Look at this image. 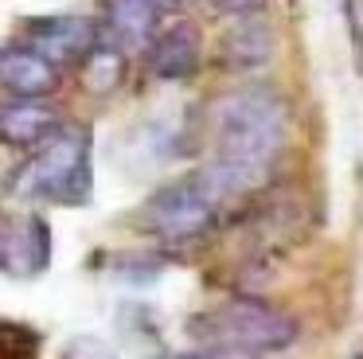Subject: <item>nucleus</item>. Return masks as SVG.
Returning <instances> with one entry per match:
<instances>
[{
  "instance_id": "9",
  "label": "nucleus",
  "mask_w": 363,
  "mask_h": 359,
  "mask_svg": "<svg viewBox=\"0 0 363 359\" xmlns=\"http://www.w3.org/2000/svg\"><path fill=\"white\" fill-rule=\"evenodd\" d=\"M59 129H63V125H59V114L48 101L12 98L9 106L0 109V137H4V145L24 148V153H40Z\"/></svg>"
},
{
  "instance_id": "1",
  "label": "nucleus",
  "mask_w": 363,
  "mask_h": 359,
  "mask_svg": "<svg viewBox=\"0 0 363 359\" xmlns=\"http://www.w3.org/2000/svg\"><path fill=\"white\" fill-rule=\"evenodd\" d=\"M207 125H211L215 156L269 168L285 148L289 114H285V101L266 86H238L211 101Z\"/></svg>"
},
{
  "instance_id": "5",
  "label": "nucleus",
  "mask_w": 363,
  "mask_h": 359,
  "mask_svg": "<svg viewBox=\"0 0 363 359\" xmlns=\"http://www.w3.org/2000/svg\"><path fill=\"white\" fill-rule=\"evenodd\" d=\"M0 265L9 277H40L51 265V226L43 215H9L0 226Z\"/></svg>"
},
{
  "instance_id": "12",
  "label": "nucleus",
  "mask_w": 363,
  "mask_h": 359,
  "mask_svg": "<svg viewBox=\"0 0 363 359\" xmlns=\"http://www.w3.org/2000/svg\"><path fill=\"white\" fill-rule=\"evenodd\" d=\"M129 74V59L118 43H98L94 51L82 59V86L90 94H113Z\"/></svg>"
},
{
  "instance_id": "2",
  "label": "nucleus",
  "mask_w": 363,
  "mask_h": 359,
  "mask_svg": "<svg viewBox=\"0 0 363 359\" xmlns=\"http://www.w3.org/2000/svg\"><path fill=\"white\" fill-rule=\"evenodd\" d=\"M90 187H94V176H90V133L82 125H63L9 180L12 195L51 199V203H63V207L86 203Z\"/></svg>"
},
{
  "instance_id": "4",
  "label": "nucleus",
  "mask_w": 363,
  "mask_h": 359,
  "mask_svg": "<svg viewBox=\"0 0 363 359\" xmlns=\"http://www.w3.org/2000/svg\"><path fill=\"white\" fill-rule=\"evenodd\" d=\"M191 336L203 348H242V351H285L297 343L301 324L277 304H266L262 297H235L215 309L188 320Z\"/></svg>"
},
{
  "instance_id": "14",
  "label": "nucleus",
  "mask_w": 363,
  "mask_h": 359,
  "mask_svg": "<svg viewBox=\"0 0 363 359\" xmlns=\"http://www.w3.org/2000/svg\"><path fill=\"white\" fill-rule=\"evenodd\" d=\"M63 359H118V355H113L102 340H94V336H79V340L67 343Z\"/></svg>"
},
{
  "instance_id": "13",
  "label": "nucleus",
  "mask_w": 363,
  "mask_h": 359,
  "mask_svg": "<svg viewBox=\"0 0 363 359\" xmlns=\"http://www.w3.org/2000/svg\"><path fill=\"white\" fill-rule=\"evenodd\" d=\"M0 351H4V359H35V351H40V332L9 320V324L0 328Z\"/></svg>"
},
{
  "instance_id": "11",
  "label": "nucleus",
  "mask_w": 363,
  "mask_h": 359,
  "mask_svg": "<svg viewBox=\"0 0 363 359\" xmlns=\"http://www.w3.org/2000/svg\"><path fill=\"white\" fill-rule=\"evenodd\" d=\"M106 4V31L118 47H149L157 35L160 4L157 0H102Z\"/></svg>"
},
{
  "instance_id": "16",
  "label": "nucleus",
  "mask_w": 363,
  "mask_h": 359,
  "mask_svg": "<svg viewBox=\"0 0 363 359\" xmlns=\"http://www.w3.org/2000/svg\"><path fill=\"white\" fill-rule=\"evenodd\" d=\"M157 4H160V12H172V8L184 4V0H157Z\"/></svg>"
},
{
  "instance_id": "3",
  "label": "nucleus",
  "mask_w": 363,
  "mask_h": 359,
  "mask_svg": "<svg viewBox=\"0 0 363 359\" xmlns=\"http://www.w3.org/2000/svg\"><path fill=\"white\" fill-rule=\"evenodd\" d=\"M227 207L230 203L211 187L203 168H196L191 176H180L172 184H164L160 192H152L145 199L137 223L160 246H191V242H203L223 223Z\"/></svg>"
},
{
  "instance_id": "17",
  "label": "nucleus",
  "mask_w": 363,
  "mask_h": 359,
  "mask_svg": "<svg viewBox=\"0 0 363 359\" xmlns=\"http://www.w3.org/2000/svg\"><path fill=\"white\" fill-rule=\"evenodd\" d=\"M355 359H363V355H355Z\"/></svg>"
},
{
  "instance_id": "10",
  "label": "nucleus",
  "mask_w": 363,
  "mask_h": 359,
  "mask_svg": "<svg viewBox=\"0 0 363 359\" xmlns=\"http://www.w3.org/2000/svg\"><path fill=\"white\" fill-rule=\"evenodd\" d=\"M219 59L227 70H238V74H254V70L269 67V59H274V28L262 16L235 20L219 39Z\"/></svg>"
},
{
  "instance_id": "8",
  "label": "nucleus",
  "mask_w": 363,
  "mask_h": 359,
  "mask_svg": "<svg viewBox=\"0 0 363 359\" xmlns=\"http://www.w3.org/2000/svg\"><path fill=\"white\" fill-rule=\"evenodd\" d=\"M0 82H4V90L12 98L43 101L59 86V67L35 47H4V55H0Z\"/></svg>"
},
{
  "instance_id": "6",
  "label": "nucleus",
  "mask_w": 363,
  "mask_h": 359,
  "mask_svg": "<svg viewBox=\"0 0 363 359\" xmlns=\"http://www.w3.org/2000/svg\"><path fill=\"white\" fill-rule=\"evenodd\" d=\"M28 47L48 55L55 67L63 62H82L102 39V23L86 20V16H40L24 28Z\"/></svg>"
},
{
  "instance_id": "7",
  "label": "nucleus",
  "mask_w": 363,
  "mask_h": 359,
  "mask_svg": "<svg viewBox=\"0 0 363 359\" xmlns=\"http://www.w3.org/2000/svg\"><path fill=\"white\" fill-rule=\"evenodd\" d=\"M145 51H149V70L157 78H164V82H184V78H191L199 70L203 35H199L196 23L176 20V23H168V28H160Z\"/></svg>"
},
{
  "instance_id": "15",
  "label": "nucleus",
  "mask_w": 363,
  "mask_h": 359,
  "mask_svg": "<svg viewBox=\"0 0 363 359\" xmlns=\"http://www.w3.org/2000/svg\"><path fill=\"white\" fill-rule=\"evenodd\" d=\"M219 16L227 20H250V16H262V4L266 0H207Z\"/></svg>"
}]
</instances>
